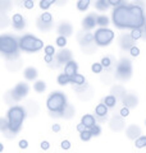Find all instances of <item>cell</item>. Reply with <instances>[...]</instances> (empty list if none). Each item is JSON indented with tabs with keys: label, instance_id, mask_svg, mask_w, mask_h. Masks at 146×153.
<instances>
[{
	"label": "cell",
	"instance_id": "6da1fadb",
	"mask_svg": "<svg viewBox=\"0 0 146 153\" xmlns=\"http://www.w3.org/2000/svg\"><path fill=\"white\" fill-rule=\"evenodd\" d=\"M111 19L118 28H141L145 26L142 8L138 5H118L111 14Z\"/></svg>",
	"mask_w": 146,
	"mask_h": 153
},
{
	"label": "cell",
	"instance_id": "7a4b0ae2",
	"mask_svg": "<svg viewBox=\"0 0 146 153\" xmlns=\"http://www.w3.org/2000/svg\"><path fill=\"white\" fill-rule=\"evenodd\" d=\"M26 117V111L21 106H14L8 111V126L12 133H17Z\"/></svg>",
	"mask_w": 146,
	"mask_h": 153
},
{
	"label": "cell",
	"instance_id": "3957f363",
	"mask_svg": "<svg viewBox=\"0 0 146 153\" xmlns=\"http://www.w3.org/2000/svg\"><path fill=\"white\" fill-rule=\"evenodd\" d=\"M46 106L49 111L51 112H64L65 106H67V98L65 96L60 92H54L49 96Z\"/></svg>",
	"mask_w": 146,
	"mask_h": 153
},
{
	"label": "cell",
	"instance_id": "277c9868",
	"mask_svg": "<svg viewBox=\"0 0 146 153\" xmlns=\"http://www.w3.org/2000/svg\"><path fill=\"white\" fill-rule=\"evenodd\" d=\"M19 49L22 51H26V52H36L38 50L42 49L44 46V42L40 40V38H37L32 35H26L21 37V40H19Z\"/></svg>",
	"mask_w": 146,
	"mask_h": 153
},
{
	"label": "cell",
	"instance_id": "5b68a950",
	"mask_svg": "<svg viewBox=\"0 0 146 153\" xmlns=\"http://www.w3.org/2000/svg\"><path fill=\"white\" fill-rule=\"evenodd\" d=\"M18 42L16 38L8 35L0 36V52L5 55H14L18 50Z\"/></svg>",
	"mask_w": 146,
	"mask_h": 153
},
{
	"label": "cell",
	"instance_id": "8992f818",
	"mask_svg": "<svg viewBox=\"0 0 146 153\" xmlns=\"http://www.w3.org/2000/svg\"><path fill=\"white\" fill-rule=\"evenodd\" d=\"M113 38H114V32L105 27H101L94 35V41L96 42V45H99V46L109 45L110 42L113 41Z\"/></svg>",
	"mask_w": 146,
	"mask_h": 153
},
{
	"label": "cell",
	"instance_id": "52a82bcc",
	"mask_svg": "<svg viewBox=\"0 0 146 153\" xmlns=\"http://www.w3.org/2000/svg\"><path fill=\"white\" fill-rule=\"evenodd\" d=\"M132 74V65H131V61L127 59H123L122 61H119L118 66H117V75L122 79H127Z\"/></svg>",
	"mask_w": 146,
	"mask_h": 153
},
{
	"label": "cell",
	"instance_id": "ba28073f",
	"mask_svg": "<svg viewBox=\"0 0 146 153\" xmlns=\"http://www.w3.org/2000/svg\"><path fill=\"white\" fill-rule=\"evenodd\" d=\"M12 94L16 100H21L23 97H26L28 94V85L26 83H18L16 87H14Z\"/></svg>",
	"mask_w": 146,
	"mask_h": 153
},
{
	"label": "cell",
	"instance_id": "9c48e42d",
	"mask_svg": "<svg viewBox=\"0 0 146 153\" xmlns=\"http://www.w3.org/2000/svg\"><path fill=\"white\" fill-rule=\"evenodd\" d=\"M77 70H78V65L75 60H69L68 63L65 64V68H64V74H67L68 76H72L77 74Z\"/></svg>",
	"mask_w": 146,
	"mask_h": 153
},
{
	"label": "cell",
	"instance_id": "30bf717a",
	"mask_svg": "<svg viewBox=\"0 0 146 153\" xmlns=\"http://www.w3.org/2000/svg\"><path fill=\"white\" fill-rule=\"evenodd\" d=\"M56 60L59 64H67L69 60H72V54L69 50H63L59 51V54L56 56Z\"/></svg>",
	"mask_w": 146,
	"mask_h": 153
},
{
	"label": "cell",
	"instance_id": "8fae6325",
	"mask_svg": "<svg viewBox=\"0 0 146 153\" xmlns=\"http://www.w3.org/2000/svg\"><path fill=\"white\" fill-rule=\"evenodd\" d=\"M97 25L96 23V17H94L92 14H90V16H87L84 22H82V27L85 28V30H92L95 26Z\"/></svg>",
	"mask_w": 146,
	"mask_h": 153
},
{
	"label": "cell",
	"instance_id": "7c38bea8",
	"mask_svg": "<svg viewBox=\"0 0 146 153\" xmlns=\"http://www.w3.org/2000/svg\"><path fill=\"white\" fill-rule=\"evenodd\" d=\"M12 23H13V27L17 28V30H22L24 27V19L21 14H14L13 18H12Z\"/></svg>",
	"mask_w": 146,
	"mask_h": 153
},
{
	"label": "cell",
	"instance_id": "4fadbf2b",
	"mask_svg": "<svg viewBox=\"0 0 146 153\" xmlns=\"http://www.w3.org/2000/svg\"><path fill=\"white\" fill-rule=\"evenodd\" d=\"M23 75L27 80H33V79H36V76H37V70L33 68V66H28V68L24 69Z\"/></svg>",
	"mask_w": 146,
	"mask_h": 153
},
{
	"label": "cell",
	"instance_id": "5bb4252c",
	"mask_svg": "<svg viewBox=\"0 0 146 153\" xmlns=\"http://www.w3.org/2000/svg\"><path fill=\"white\" fill-rule=\"evenodd\" d=\"M81 123H84L87 129H91L94 125H96V120H95V117L92 116V115H89V114L85 115V116H82Z\"/></svg>",
	"mask_w": 146,
	"mask_h": 153
},
{
	"label": "cell",
	"instance_id": "9a60e30c",
	"mask_svg": "<svg viewBox=\"0 0 146 153\" xmlns=\"http://www.w3.org/2000/svg\"><path fill=\"white\" fill-rule=\"evenodd\" d=\"M58 32L60 33V36H69L71 33H72V27L69 23H62V25L59 26V28H58Z\"/></svg>",
	"mask_w": 146,
	"mask_h": 153
},
{
	"label": "cell",
	"instance_id": "2e32d148",
	"mask_svg": "<svg viewBox=\"0 0 146 153\" xmlns=\"http://www.w3.org/2000/svg\"><path fill=\"white\" fill-rule=\"evenodd\" d=\"M95 114L97 115L99 117H104L108 115V106L105 103H99L95 108Z\"/></svg>",
	"mask_w": 146,
	"mask_h": 153
},
{
	"label": "cell",
	"instance_id": "e0dca14e",
	"mask_svg": "<svg viewBox=\"0 0 146 153\" xmlns=\"http://www.w3.org/2000/svg\"><path fill=\"white\" fill-rule=\"evenodd\" d=\"M71 83L73 84H77V85H82V84H85L86 83V79H85V76L82 75V74H75L71 78Z\"/></svg>",
	"mask_w": 146,
	"mask_h": 153
},
{
	"label": "cell",
	"instance_id": "ac0fdd59",
	"mask_svg": "<svg viewBox=\"0 0 146 153\" xmlns=\"http://www.w3.org/2000/svg\"><path fill=\"white\" fill-rule=\"evenodd\" d=\"M33 88H35L36 92L41 93V92H44V91L46 89V83L44 82V80H37V82L33 84Z\"/></svg>",
	"mask_w": 146,
	"mask_h": 153
},
{
	"label": "cell",
	"instance_id": "d6986e66",
	"mask_svg": "<svg viewBox=\"0 0 146 153\" xmlns=\"http://www.w3.org/2000/svg\"><path fill=\"white\" fill-rule=\"evenodd\" d=\"M68 83H71V76H68L67 74H60L58 76V84L59 85H67Z\"/></svg>",
	"mask_w": 146,
	"mask_h": 153
},
{
	"label": "cell",
	"instance_id": "ffe728a7",
	"mask_svg": "<svg viewBox=\"0 0 146 153\" xmlns=\"http://www.w3.org/2000/svg\"><path fill=\"white\" fill-rule=\"evenodd\" d=\"M95 7H96V9H99V10H106V9L109 8V3H108V0H97Z\"/></svg>",
	"mask_w": 146,
	"mask_h": 153
},
{
	"label": "cell",
	"instance_id": "44dd1931",
	"mask_svg": "<svg viewBox=\"0 0 146 153\" xmlns=\"http://www.w3.org/2000/svg\"><path fill=\"white\" fill-rule=\"evenodd\" d=\"M89 7H90V0H78V3H77V9L81 12H85Z\"/></svg>",
	"mask_w": 146,
	"mask_h": 153
},
{
	"label": "cell",
	"instance_id": "7402d4cb",
	"mask_svg": "<svg viewBox=\"0 0 146 153\" xmlns=\"http://www.w3.org/2000/svg\"><path fill=\"white\" fill-rule=\"evenodd\" d=\"M104 103L108 107H114L117 105V98L114 97V96H106V97L104 98Z\"/></svg>",
	"mask_w": 146,
	"mask_h": 153
},
{
	"label": "cell",
	"instance_id": "603a6c76",
	"mask_svg": "<svg viewBox=\"0 0 146 153\" xmlns=\"http://www.w3.org/2000/svg\"><path fill=\"white\" fill-rule=\"evenodd\" d=\"M96 23L101 27H106L109 25V19L105 16H99V17H96Z\"/></svg>",
	"mask_w": 146,
	"mask_h": 153
},
{
	"label": "cell",
	"instance_id": "cb8c5ba5",
	"mask_svg": "<svg viewBox=\"0 0 146 153\" xmlns=\"http://www.w3.org/2000/svg\"><path fill=\"white\" fill-rule=\"evenodd\" d=\"M51 21H53V17H51V14H50V13L45 12V13H42V14H41V17H40V22L46 23V25H50Z\"/></svg>",
	"mask_w": 146,
	"mask_h": 153
},
{
	"label": "cell",
	"instance_id": "d4e9b609",
	"mask_svg": "<svg viewBox=\"0 0 146 153\" xmlns=\"http://www.w3.org/2000/svg\"><path fill=\"white\" fill-rule=\"evenodd\" d=\"M131 37H132V40L136 41L138 40V38H141V36H142V31H141V28H133L132 31H131Z\"/></svg>",
	"mask_w": 146,
	"mask_h": 153
},
{
	"label": "cell",
	"instance_id": "484cf974",
	"mask_svg": "<svg viewBox=\"0 0 146 153\" xmlns=\"http://www.w3.org/2000/svg\"><path fill=\"white\" fill-rule=\"evenodd\" d=\"M135 146H136V148H144V147H146V135H142V137L137 138L136 142H135Z\"/></svg>",
	"mask_w": 146,
	"mask_h": 153
},
{
	"label": "cell",
	"instance_id": "4316f807",
	"mask_svg": "<svg viewBox=\"0 0 146 153\" xmlns=\"http://www.w3.org/2000/svg\"><path fill=\"white\" fill-rule=\"evenodd\" d=\"M91 137H92V133H91V130H84V131H81V134H80V138L84 142H89L90 139H91Z\"/></svg>",
	"mask_w": 146,
	"mask_h": 153
},
{
	"label": "cell",
	"instance_id": "83f0119b",
	"mask_svg": "<svg viewBox=\"0 0 146 153\" xmlns=\"http://www.w3.org/2000/svg\"><path fill=\"white\" fill-rule=\"evenodd\" d=\"M56 45L59 47H65V45H67V37L65 36H59L56 38Z\"/></svg>",
	"mask_w": 146,
	"mask_h": 153
},
{
	"label": "cell",
	"instance_id": "f1b7e54d",
	"mask_svg": "<svg viewBox=\"0 0 146 153\" xmlns=\"http://www.w3.org/2000/svg\"><path fill=\"white\" fill-rule=\"evenodd\" d=\"M91 69L94 73L99 74V73H101V70H103V65H101V63H95V64H92Z\"/></svg>",
	"mask_w": 146,
	"mask_h": 153
},
{
	"label": "cell",
	"instance_id": "f546056e",
	"mask_svg": "<svg viewBox=\"0 0 146 153\" xmlns=\"http://www.w3.org/2000/svg\"><path fill=\"white\" fill-rule=\"evenodd\" d=\"M44 51H45V55H53L54 56V54H55V49H54V46H51V45L45 46Z\"/></svg>",
	"mask_w": 146,
	"mask_h": 153
},
{
	"label": "cell",
	"instance_id": "4dcf8cb0",
	"mask_svg": "<svg viewBox=\"0 0 146 153\" xmlns=\"http://www.w3.org/2000/svg\"><path fill=\"white\" fill-rule=\"evenodd\" d=\"M7 129H9V126H8V120H5L4 117H0V130L4 131V130H7Z\"/></svg>",
	"mask_w": 146,
	"mask_h": 153
},
{
	"label": "cell",
	"instance_id": "1f68e13d",
	"mask_svg": "<svg viewBox=\"0 0 146 153\" xmlns=\"http://www.w3.org/2000/svg\"><path fill=\"white\" fill-rule=\"evenodd\" d=\"M101 65L104 66V68H109V66L111 65V60H110V57L109 56H105L101 59Z\"/></svg>",
	"mask_w": 146,
	"mask_h": 153
},
{
	"label": "cell",
	"instance_id": "d6a6232c",
	"mask_svg": "<svg viewBox=\"0 0 146 153\" xmlns=\"http://www.w3.org/2000/svg\"><path fill=\"white\" fill-rule=\"evenodd\" d=\"M91 133H92V135H95V137H97V135H100V133H101V128L99 126V125H94L91 129Z\"/></svg>",
	"mask_w": 146,
	"mask_h": 153
},
{
	"label": "cell",
	"instance_id": "836d02e7",
	"mask_svg": "<svg viewBox=\"0 0 146 153\" xmlns=\"http://www.w3.org/2000/svg\"><path fill=\"white\" fill-rule=\"evenodd\" d=\"M129 52H131V55H132V56H138L140 55V49L137 46H131Z\"/></svg>",
	"mask_w": 146,
	"mask_h": 153
},
{
	"label": "cell",
	"instance_id": "e575fe53",
	"mask_svg": "<svg viewBox=\"0 0 146 153\" xmlns=\"http://www.w3.org/2000/svg\"><path fill=\"white\" fill-rule=\"evenodd\" d=\"M119 114H120V116H122V117H127L128 115H129V107H128V106L123 107V108H122L120 111H119Z\"/></svg>",
	"mask_w": 146,
	"mask_h": 153
},
{
	"label": "cell",
	"instance_id": "d590c367",
	"mask_svg": "<svg viewBox=\"0 0 146 153\" xmlns=\"http://www.w3.org/2000/svg\"><path fill=\"white\" fill-rule=\"evenodd\" d=\"M23 5H24V8H26V9H32L35 4H33V0H24Z\"/></svg>",
	"mask_w": 146,
	"mask_h": 153
},
{
	"label": "cell",
	"instance_id": "8d00e7d4",
	"mask_svg": "<svg viewBox=\"0 0 146 153\" xmlns=\"http://www.w3.org/2000/svg\"><path fill=\"white\" fill-rule=\"evenodd\" d=\"M60 146H62L63 149L67 151V149H69V148H71V142H69V140H63Z\"/></svg>",
	"mask_w": 146,
	"mask_h": 153
},
{
	"label": "cell",
	"instance_id": "74e56055",
	"mask_svg": "<svg viewBox=\"0 0 146 153\" xmlns=\"http://www.w3.org/2000/svg\"><path fill=\"white\" fill-rule=\"evenodd\" d=\"M27 147H28V142H27L26 139L19 140V148H22V149H26Z\"/></svg>",
	"mask_w": 146,
	"mask_h": 153
},
{
	"label": "cell",
	"instance_id": "f35d334b",
	"mask_svg": "<svg viewBox=\"0 0 146 153\" xmlns=\"http://www.w3.org/2000/svg\"><path fill=\"white\" fill-rule=\"evenodd\" d=\"M109 5H113V7H118L119 4L122 3V0H108Z\"/></svg>",
	"mask_w": 146,
	"mask_h": 153
},
{
	"label": "cell",
	"instance_id": "ab89813d",
	"mask_svg": "<svg viewBox=\"0 0 146 153\" xmlns=\"http://www.w3.org/2000/svg\"><path fill=\"white\" fill-rule=\"evenodd\" d=\"M49 7H50V5H49L47 3L44 1V0H41V1H40V8H41V9H44V10H47Z\"/></svg>",
	"mask_w": 146,
	"mask_h": 153
},
{
	"label": "cell",
	"instance_id": "60d3db41",
	"mask_svg": "<svg viewBox=\"0 0 146 153\" xmlns=\"http://www.w3.org/2000/svg\"><path fill=\"white\" fill-rule=\"evenodd\" d=\"M86 129H87V128H86V125H85L84 123H80L78 125H77V130H78L80 133H81V131H84V130H86Z\"/></svg>",
	"mask_w": 146,
	"mask_h": 153
},
{
	"label": "cell",
	"instance_id": "b9f144b4",
	"mask_svg": "<svg viewBox=\"0 0 146 153\" xmlns=\"http://www.w3.org/2000/svg\"><path fill=\"white\" fill-rule=\"evenodd\" d=\"M41 148L44 151H47L49 148H50V144H49V142H46V140H44L42 143H41Z\"/></svg>",
	"mask_w": 146,
	"mask_h": 153
},
{
	"label": "cell",
	"instance_id": "7bdbcfd3",
	"mask_svg": "<svg viewBox=\"0 0 146 153\" xmlns=\"http://www.w3.org/2000/svg\"><path fill=\"white\" fill-rule=\"evenodd\" d=\"M53 131H54V133L60 131V125H59V124H54V125H53Z\"/></svg>",
	"mask_w": 146,
	"mask_h": 153
},
{
	"label": "cell",
	"instance_id": "ee69618b",
	"mask_svg": "<svg viewBox=\"0 0 146 153\" xmlns=\"http://www.w3.org/2000/svg\"><path fill=\"white\" fill-rule=\"evenodd\" d=\"M45 61L47 64H50L53 61V55H45Z\"/></svg>",
	"mask_w": 146,
	"mask_h": 153
},
{
	"label": "cell",
	"instance_id": "f6af8a7d",
	"mask_svg": "<svg viewBox=\"0 0 146 153\" xmlns=\"http://www.w3.org/2000/svg\"><path fill=\"white\" fill-rule=\"evenodd\" d=\"M44 1H45V3H47L49 5H51V4H54V3L56 1V0H44Z\"/></svg>",
	"mask_w": 146,
	"mask_h": 153
},
{
	"label": "cell",
	"instance_id": "bcb514c9",
	"mask_svg": "<svg viewBox=\"0 0 146 153\" xmlns=\"http://www.w3.org/2000/svg\"><path fill=\"white\" fill-rule=\"evenodd\" d=\"M4 149V146H3V143H0V152H3Z\"/></svg>",
	"mask_w": 146,
	"mask_h": 153
}]
</instances>
